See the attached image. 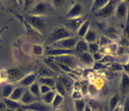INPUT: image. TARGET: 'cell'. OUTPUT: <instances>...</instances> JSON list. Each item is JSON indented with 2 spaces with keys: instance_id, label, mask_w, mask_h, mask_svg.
<instances>
[{
  "instance_id": "obj_1",
  "label": "cell",
  "mask_w": 129,
  "mask_h": 111,
  "mask_svg": "<svg viewBox=\"0 0 129 111\" xmlns=\"http://www.w3.org/2000/svg\"><path fill=\"white\" fill-rule=\"evenodd\" d=\"M71 37V33L64 28H57L50 34L48 40L50 43V44H52V43L55 42H58V41H60L62 39H64V38Z\"/></svg>"
},
{
  "instance_id": "obj_2",
  "label": "cell",
  "mask_w": 129,
  "mask_h": 111,
  "mask_svg": "<svg viewBox=\"0 0 129 111\" xmlns=\"http://www.w3.org/2000/svg\"><path fill=\"white\" fill-rule=\"evenodd\" d=\"M78 38L71 37L62 39L58 42H55L50 44L52 48H63V49H73L76 47L77 42H78Z\"/></svg>"
},
{
  "instance_id": "obj_3",
  "label": "cell",
  "mask_w": 129,
  "mask_h": 111,
  "mask_svg": "<svg viewBox=\"0 0 129 111\" xmlns=\"http://www.w3.org/2000/svg\"><path fill=\"white\" fill-rule=\"evenodd\" d=\"M51 60L55 61V63L62 64L64 65L68 66L71 69H76L77 67V62L71 55H63V56H58V57H47Z\"/></svg>"
},
{
  "instance_id": "obj_4",
  "label": "cell",
  "mask_w": 129,
  "mask_h": 111,
  "mask_svg": "<svg viewBox=\"0 0 129 111\" xmlns=\"http://www.w3.org/2000/svg\"><path fill=\"white\" fill-rule=\"evenodd\" d=\"M117 4V1H110L106 6L96 13V16L98 18H102V19H107L110 18L113 14H115L116 6Z\"/></svg>"
},
{
  "instance_id": "obj_5",
  "label": "cell",
  "mask_w": 129,
  "mask_h": 111,
  "mask_svg": "<svg viewBox=\"0 0 129 111\" xmlns=\"http://www.w3.org/2000/svg\"><path fill=\"white\" fill-rule=\"evenodd\" d=\"M115 15L117 19H127L128 15V7L126 1L117 2V4L116 6Z\"/></svg>"
},
{
  "instance_id": "obj_6",
  "label": "cell",
  "mask_w": 129,
  "mask_h": 111,
  "mask_svg": "<svg viewBox=\"0 0 129 111\" xmlns=\"http://www.w3.org/2000/svg\"><path fill=\"white\" fill-rule=\"evenodd\" d=\"M120 93L122 96H127L129 94V74L124 71L121 72Z\"/></svg>"
},
{
  "instance_id": "obj_7",
  "label": "cell",
  "mask_w": 129,
  "mask_h": 111,
  "mask_svg": "<svg viewBox=\"0 0 129 111\" xmlns=\"http://www.w3.org/2000/svg\"><path fill=\"white\" fill-rule=\"evenodd\" d=\"M28 23L31 25L33 28H36L38 30H44L45 28V21L43 18L40 16H35L30 15L27 18Z\"/></svg>"
},
{
  "instance_id": "obj_8",
  "label": "cell",
  "mask_w": 129,
  "mask_h": 111,
  "mask_svg": "<svg viewBox=\"0 0 129 111\" xmlns=\"http://www.w3.org/2000/svg\"><path fill=\"white\" fill-rule=\"evenodd\" d=\"M75 49H63V48H51L46 50V55L48 57H58L63 55H72L75 53Z\"/></svg>"
},
{
  "instance_id": "obj_9",
  "label": "cell",
  "mask_w": 129,
  "mask_h": 111,
  "mask_svg": "<svg viewBox=\"0 0 129 111\" xmlns=\"http://www.w3.org/2000/svg\"><path fill=\"white\" fill-rule=\"evenodd\" d=\"M7 78L10 81H19L24 78V73L20 69H10L7 71Z\"/></svg>"
},
{
  "instance_id": "obj_10",
  "label": "cell",
  "mask_w": 129,
  "mask_h": 111,
  "mask_svg": "<svg viewBox=\"0 0 129 111\" xmlns=\"http://www.w3.org/2000/svg\"><path fill=\"white\" fill-rule=\"evenodd\" d=\"M83 11V7L81 4L77 3L75 4L71 9H70L68 14H67V19H75V18H79L81 17V15Z\"/></svg>"
},
{
  "instance_id": "obj_11",
  "label": "cell",
  "mask_w": 129,
  "mask_h": 111,
  "mask_svg": "<svg viewBox=\"0 0 129 111\" xmlns=\"http://www.w3.org/2000/svg\"><path fill=\"white\" fill-rule=\"evenodd\" d=\"M83 22H84L83 19H82L81 17L75 18V19H67L66 22V25L67 28H70V29H71L73 31H77Z\"/></svg>"
},
{
  "instance_id": "obj_12",
  "label": "cell",
  "mask_w": 129,
  "mask_h": 111,
  "mask_svg": "<svg viewBox=\"0 0 129 111\" xmlns=\"http://www.w3.org/2000/svg\"><path fill=\"white\" fill-rule=\"evenodd\" d=\"M36 78H37V74H29L26 76H24V78L20 79L18 83H19L20 86L24 88L27 86H30L32 84L35 82Z\"/></svg>"
},
{
  "instance_id": "obj_13",
  "label": "cell",
  "mask_w": 129,
  "mask_h": 111,
  "mask_svg": "<svg viewBox=\"0 0 129 111\" xmlns=\"http://www.w3.org/2000/svg\"><path fill=\"white\" fill-rule=\"evenodd\" d=\"M24 91H25V89H24V87H21V86L15 87L14 89V91L12 92V94L9 96V99L14 100V101H17L18 102L22 98Z\"/></svg>"
},
{
  "instance_id": "obj_14",
  "label": "cell",
  "mask_w": 129,
  "mask_h": 111,
  "mask_svg": "<svg viewBox=\"0 0 129 111\" xmlns=\"http://www.w3.org/2000/svg\"><path fill=\"white\" fill-rule=\"evenodd\" d=\"M106 37L108 38L112 42H117V41H119L120 40V35L118 33L117 30L115 28H108L107 30V33H106Z\"/></svg>"
},
{
  "instance_id": "obj_15",
  "label": "cell",
  "mask_w": 129,
  "mask_h": 111,
  "mask_svg": "<svg viewBox=\"0 0 129 111\" xmlns=\"http://www.w3.org/2000/svg\"><path fill=\"white\" fill-rule=\"evenodd\" d=\"M20 102L25 105H29L36 102V98L33 96L32 94L29 90H25L22 98L20 99Z\"/></svg>"
},
{
  "instance_id": "obj_16",
  "label": "cell",
  "mask_w": 129,
  "mask_h": 111,
  "mask_svg": "<svg viewBox=\"0 0 129 111\" xmlns=\"http://www.w3.org/2000/svg\"><path fill=\"white\" fill-rule=\"evenodd\" d=\"M98 39V34L96 30L91 29V28H89V30L87 31L86 35L84 36V40L86 41L87 43H91L94 42H97Z\"/></svg>"
},
{
  "instance_id": "obj_17",
  "label": "cell",
  "mask_w": 129,
  "mask_h": 111,
  "mask_svg": "<svg viewBox=\"0 0 129 111\" xmlns=\"http://www.w3.org/2000/svg\"><path fill=\"white\" fill-rule=\"evenodd\" d=\"M46 10H47V6L45 3H38L35 4V6L34 7L33 10L31 11L32 15L35 16H40L41 14H43Z\"/></svg>"
},
{
  "instance_id": "obj_18",
  "label": "cell",
  "mask_w": 129,
  "mask_h": 111,
  "mask_svg": "<svg viewBox=\"0 0 129 111\" xmlns=\"http://www.w3.org/2000/svg\"><path fill=\"white\" fill-rule=\"evenodd\" d=\"M23 109L25 110H33V111H48V108L40 103L35 102L31 104L25 105L23 107Z\"/></svg>"
},
{
  "instance_id": "obj_19",
  "label": "cell",
  "mask_w": 129,
  "mask_h": 111,
  "mask_svg": "<svg viewBox=\"0 0 129 111\" xmlns=\"http://www.w3.org/2000/svg\"><path fill=\"white\" fill-rule=\"evenodd\" d=\"M79 58L82 62H83V64H85L86 65H87V66H93L94 65V64H95L94 59L92 58V55L91 53H89L88 52L79 53Z\"/></svg>"
},
{
  "instance_id": "obj_20",
  "label": "cell",
  "mask_w": 129,
  "mask_h": 111,
  "mask_svg": "<svg viewBox=\"0 0 129 111\" xmlns=\"http://www.w3.org/2000/svg\"><path fill=\"white\" fill-rule=\"evenodd\" d=\"M91 28V22L90 20H85L82 23V24L80 26V28L77 30V34L78 37L80 38H84V36L86 35V33H87V31L89 30V28Z\"/></svg>"
},
{
  "instance_id": "obj_21",
  "label": "cell",
  "mask_w": 129,
  "mask_h": 111,
  "mask_svg": "<svg viewBox=\"0 0 129 111\" xmlns=\"http://www.w3.org/2000/svg\"><path fill=\"white\" fill-rule=\"evenodd\" d=\"M75 51L79 53L88 52V43L84 39H79L75 47Z\"/></svg>"
},
{
  "instance_id": "obj_22",
  "label": "cell",
  "mask_w": 129,
  "mask_h": 111,
  "mask_svg": "<svg viewBox=\"0 0 129 111\" xmlns=\"http://www.w3.org/2000/svg\"><path fill=\"white\" fill-rule=\"evenodd\" d=\"M108 2H109V0H95L92 4L91 11L95 13L98 12L99 10L103 9L108 4Z\"/></svg>"
},
{
  "instance_id": "obj_23",
  "label": "cell",
  "mask_w": 129,
  "mask_h": 111,
  "mask_svg": "<svg viewBox=\"0 0 129 111\" xmlns=\"http://www.w3.org/2000/svg\"><path fill=\"white\" fill-rule=\"evenodd\" d=\"M121 102V96L119 94H115L109 100V104H108V109L109 111H112L120 104Z\"/></svg>"
},
{
  "instance_id": "obj_24",
  "label": "cell",
  "mask_w": 129,
  "mask_h": 111,
  "mask_svg": "<svg viewBox=\"0 0 129 111\" xmlns=\"http://www.w3.org/2000/svg\"><path fill=\"white\" fill-rule=\"evenodd\" d=\"M39 82L40 84L47 85V86L52 88H55V81L52 77H40L39 78Z\"/></svg>"
},
{
  "instance_id": "obj_25",
  "label": "cell",
  "mask_w": 129,
  "mask_h": 111,
  "mask_svg": "<svg viewBox=\"0 0 129 111\" xmlns=\"http://www.w3.org/2000/svg\"><path fill=\"white\" fill-rule=\"evenodd\" d=\"M14 84H5L2 89V94L5 99H9V96L11 95L12 92L14 91Z\"/></svg>"
},
{
  "instance_id": "obj_26",
  "label": "cell",
  "mask_w": 129,
  "mask_h": 111,
  "mask_svg": "<svg viewBox=\"0 0 129 111\" xmlns=\"http://www.w3.org/2000/svg\"><path fill=\"white\" fill-rule=\"evenodd\" d=\"M55 74V72L52 71L51 69L47 66H41L40 70H39V74L40 77H52Z\"/></svg>"
},
{
  "instance_id": "obj_27",
  "label": "cell",
  "mask_w": 129,
  "mask_h": 111,
  "mask_svg": "<svg viewBox=\"0 0 129 111\" xmlns=\"http://www.w3.org/2000/svg\"><path fill=\"white\" fill-rule=\"evenodd\" d=\"M4 103L6 104V106L8 109H13V110H16L21 108V104L19 103H18L17 101H14V100L10 99H5Z\"/></svg>"
},
{
  "instance_id": "obj_28",
  "label": "cell",
  "mask_w": 129,
  "mask_h": 111,
  "mask_svg": "<svg viewBox=\"0 0 129 111\" xmlns=\"http://www.w3.org/2000/svg\"><path fill=\"white\" fill-rule=\"evenodd\" d=\"M60 82L64 85V87L66 88L67 92L71 91V89L73 88L74 82H73L72 79H71L70 78H67V77H63V78H61L60 79Z\"/></svg>"
},
{
  "instance_id": "obj_29",
  "label": "cell",
  "mask_w": 129,
  "mask_h": 111,
  "mask_svg": "<svg viewBox=\"0 0 129 111\" xmlns=\"http://www.w3.org/2000/svg\"><path fill=\"white\" fill-rule=\"evenodd\" d=\"M29 91L31 93L32 95L35 98H39L40 96V84L37 82H35L29 86Z\"/></svg>"
},
{
  "instance_id": "obj_30",
  "label": "cell",
  "mask_w": 129,
  "mask_h": 111,
  "mask_svg": "<svg viewBox=\"0 0 129 111\" xmlns=\"http://www.w3.org/2000/svg\"><path fill=\"white\" fill-rule=\"evenodd\" d=\"M44 61H45L46 66L49 67V68H50L52 71H54V72H59V71H60V68H59L57 63H55V61L51 60V59H50L49 58L45 59H44Z\"/></svg>"
},
{
  "instance_id": "obj_31",
  "label": "cell",
  "mask_w": 129,
  "mask_h": 111,
  "mask_svg": "<svg viewBox=\"0 0 129 111\" xmlns=\"http://www.w3.org/2000/svg\"><path fill=\"white\" fill-rule=\"evenodd\" d=\"M55 94H56L55 91L52 89L51 91L47 93V94H44L42 96V99L44 100V102L46 103V104H51V103H52L54 98H55Z\"/></svg>"
},
{
  "instance_id": "obj_32",
  "label": "cell",
  "mask_w": 129,
  "mask_h": 111,
  "mask_svg": "<svg viewBox=\"0 0 129 111\" xmlns=\"http://www.w3.org/2000/svg\"><path fill=\"white\" fill-rule=\"evenodd\" d=\"M63 101H64V97L62 95H60L56 93L55 96L54 98L52 103H51V105H52V107L54 109H56V108H58L61 104H62Z\"/></svg>"
},
{
  "instance_id": "obj_33",
  "label": "cell",
  "mask_w": 129,
  "mask_h": 111,
  "mask_svg": "<svg viewBox=\"0 0 129 111\" xmlns=\"http://www.w3.org/2000/svg\"><path fill=\"white\" fill-rule=\"evenodd\" d=\"M74 104H75V109H76V111H84L85 107L86 105V101L83 99L74 100Z\"/></svg>"
},
{
  "instance_id": "obj_34",
  "label": "cell",
  "mask_w": 129,
  "mask_h": 111,
  "mask_svg": "<svg viewBox=\"0 0 129 111\" xmlns=\"http://www.w3.org/2000/svg\"><path fill=\"white\" fill-rule=\"evenodd\" d=\"M99 49H100L99 43L94 42V43H88V53H91V55L97 52H99Z\"/></svg>"
},
{
  "instance_id": "obj_35",
  "label": "cell",
  "mask_w": 129,
  "mask_h": 111,
  "mask_svg": "<svg viewBox=\"0 0 129 111\" xmlns=\"http://www.w3.org/2000/svg\"><path fill=\"white\" fill-rule=\"evenodd\" d=\"M55 89L56 90V92H57V94L62 95L63 97L64 96V95H66V88L64 87V85L61 84L60 81L55 82Z\"/></svg>"
},
{
  "instance_id": "obj_36",
  "label": "cell",
  "mask_w": 129,
  "mask_h": 111,
  "mask_svg": "<svg viewBox=\"0 0 129 111\" xmlns=\"http://www.w3.org/2000/svg\"><path fill=\"white\" fill-rule=\"evenodd\" d=\"M88 94L91 96H97L99 94V89L96 84H88Z\"/></svg>"
},
{
  "instance_id": "obj_37",
  "label": "cell",
  "mask_w": 129,
  "mask_h": 111,
  "mask_svg": "<svg viewBox=\"0 0 129 111\" xmlns=\"http://www.w3.org/2000/svg\"><path fill=\"white\" fill-rule=\"evenodd\" d=\"M128 48L127 47H124V46H121V45H118V48H117V50L116 52V54H117L118 57H123V56H126L128 54Z\"/></svg>"
},
{
  "instance_id": "obj_38",
  "label": "cell",
  "mask_w": 129,
  "mask_h": 111,
  "mask_svg": "<svg viewBox=\"0 0 129 111\" xmlns=\"http://www.w3.org/2000/svg\"><path fill=\"white\" fill-rule=\"evenodd\" d=\"M45 48L42 45L40 44H34L33 45V53L36 56H40L44 53Z\"/></svg>"
},
{
  "instance_id": "obj_39",
  "label": "cell",
  "mask_w": 129,
  "mask_h": 111,
  "mask_svg": "<svg viewBox=\"0 0 129 111\" xmlns=\"http://www.w3.org/2000/svg\"><path fill=\"white\" fill-rule=\"evenodd\" d=\"M88 83L86 80H84L80 83V91H81L82 95H86L88 94Z\"/></svg>"
},
{
  "instance_id": "obj_40",
  "label": "cell",
  "mask_w": 129,
  "mask_h": 111,
  "mask_svg": "<svg viewBox=\"0 0 129 111\" xmlns=\"http://www.w3.org/2000/svg\"><path fill=\"white\" fill-rule=\"evenodd\" d=\"M122 37L125 38H127V39L129 40V14L127 15V22H126V24H125V26H124V28H123Z\"/></svg>"
},
{
  "instance_id": "obj_41",
  "label": "cell",
  "mask_w": 129,
  "mask_h": 111,
  "mask_svg": "<svg viewBox=\"0 0 129 111\" xmlns=\"http://www.w3.org/2000/svg\"><path fill=\"white\" fill-rule=\"evenodd\" d=\"M109 68L113 71H120V72L123 71V65L117 63V62H112Z\"/></svg>"
},
{
  "instance_id": "obj_42",
  "label": "cell",
  "mask_w": 129,
  "mask_h": 111,
  "mask_svg": "<svg viewBox=\"0 0 129 111\" xmlns=\"http://www.w3.org/2000/svg\"><path fill=\"white\" fill-rule=\"evenodd\" d=\"M112 43H113L112 41H111L109 38H107L106 36H102V38H101L100 39V43H99V45L100 46H108L109 44H111Z\"/></svg>"
},
{
  "instance_id": "obj_43",
  "label": "cell",
  "mask_w": 129,
  "mask_h": 111,
  "mask_svg": "<svg viewBox=\"0 0 129 111\" xmlns=\"http://www.w3.org/2000/svg\"><path fill=\"white\" fill-rule=\"evenodd\" d=\"M117 48H118V44L115 42H113L111 43V44L107 46V50L109 51L111 53H116V52H117Z\"/></svg>"
},
{
  "instance_id": "obj_44",
  "label": "cell",
  "mask_w": 129,
  "mask_h": 111,
  "mask_svg": "<svg viewBox=\"0 0 129 111\" xmlns=\"http://www.w3.org/2000/svg\"><path fill=\"white\" fill-rule=\"evenodd\" d=\"M58 66H59V68H60V70H62L64 71V73H67V74H71V73H73L74 70L73 69H71V68H69L68 66H66V65H64V64H58Z\"/></svg>"
},
{
  "instance_id": "obj_45",
  "label": "cell",
  "mask_w": 129,
  "mask_h": 111,
  "mask_svg": "<svg viewBox=\"0 0 129 111\" xmlns=\"http://www.w3.org/2000/svg\"><path fill=\"white\" fill-rule=\"evenodd\" d=\"M52 89L50 87L47 86V85H44V84H40V94L44 95L45 94H47L50 91H51Z\"/></svg>"
},
{
  "instance_id": "obj_46",
  "label": "cell",
  "mask_w": 129,
  "mask_h": 111,
  "mask_svg": "<svg viewBox=\"0 0 129 111\" xmlns=\"http://www.w3.org/2000/svg\"><path fill=\"white\" fill-rule=\"evenodd\" d=\"M104 57H105V55L101 52H97L96 53H94V54H92V58H93L95 62H101Z\"/></svg>"
},
{
  "instance_id": "obj_47",
  "label": "cell",
  "mask_w": 129,
  "mask_h": 111,
  "mask_svg": "<svg viewBox=\"0 0 129 111\" xmlns=\"http://www.w3.org/2000/svg\"><path fill=\"white\" fill-rule=\"evenodd\" d=\"M106 68V64L103 63H101V62H96L94 64V65L92 66V69L94 70H98V69H102Z\"/></svg>"
},
{
  "instance_id": "obj_48",
  "label": "cell",
  "mask_w": 129,
  "mask_h": 111,
  "mask_svg": "<svg viewBox=\"0 0 129 111\" xmlns=\"http://www.w3.org/2000/svg\"><path fill=\"white\" fill-rule=\"evenodd\" d=\"M82 96H83V95L81 94V91H79V90H73V93H72V98L74 99V100L82 99Z\"/></svg>"
},
{
  "instance_id": "obj_49",
  "label": "cell",
  "mask_w": 129,
  "mask_h": 111,
  "mask_svg": "<svg viewBox=\"0 0 129 111\" xmlns=\"http://www.w3.org/2000/svg\"><path fill=\"white\" fill-rule=\"evenodd\" d=\"M52 2H53V4L57 8L61 7L63 4H64V3H66V1H63V0H54Z\"/></svg>"
},
{
  "instance_id": "obj_50",
  "label": "cell",
  "mask_w": 129,
  "mask_h": 111,
  "mask_svg": "<svg viewBox=\"0 0 129 111\" xmlns=\"http://www.w3.org/2000/svg\"><path fill=\"white\" fill-rule=\"evenodd\" d=\"M122 111H129V99L126 100L124 104H122Z\"/></svg>"
},
{
  "instance_id": "obj_51",
  "label": "cell",
  "mask_w": 129,
  "mask_h": 111,
  "mask_svg": "<svg viewBox=\"0 0 129 111\" xmlns=\"http://www.w3.org/2000/svg\"><path fill=\"white\" fill-rule=\"evenodd\" d=\"M33 4H34V1H32V0L24 1V8H25V9H27V8H29L30 5H32Z\"/></svg>"
},
{
  "instance_id": "obj_52",
  "label": "cell",
  "mask_w": 129,
  "mask_h": 111,
  "mask_svg": "<svg viewBox=\"0 0 129 111\" xmlns=\"http://www.w3.org/2000/svg\"><path fill=\"white\" fill-rule=\"evenodd\" d=\"M123 71L129 74V62L127 64H126L125 65H123Z\"/></svg>"
},
{
  "instance_id": "obj_53",
  "label": "cell",
  "mask_w": 129,
  "mask_h": 111,
  "mask_svg": "<svg viewBox=\"0 0 129 111\" xmlns=\"http://www.w3.org/2000/svg\"><path fill=\"white\" fill-rule=\"evenodd\" d=\"M7 109V106L6 104H5L4 102H0V110L1 111H4Z\"/></svg>"
},
{
  "instance_id": "obj_54",
  "label": "cell",
  "mask_w": 129,
  "mask_h": 111,
  "mask_svg": "<svg viewBox=\"0 0 129 111\" xmlns=\"http://www.w3.org/2000/svg\"><path fill=\"white\" fill-rule=\"evenodd\" d=\"M122 104H121V103H120V104H118L117 106L112 111H122Z\"/></svg>"
},
{
  "instance_id": "obj_55",
  "label": "cell",
  "mask_w": 129,
  "mask_h": 111,
  "mask_svg": "<svg viewBox=\"0 0 129 111\" xmlns=\"http://www.w3.org/2000/svg\"><path fill=\"white\" fill-rule=\"evenodd\" d=\"M84 111H93V110H92L91 107L90 106L89 104H86V107H85Z\"/></svg>"
},
{
  "instance_id": "obj_56",
  "label": "cell",
  "mask_w": 129,
  "mask_h": 111,
  "mask_svg": "<svg viewBox=\"0 0 129 111\" xmlns=\"http://www.w3.org/2000/svg\"><path fill=\"white\" fill-rule=\"evenodd\" d=\"M4 111H15V110H13V109H8V108H7V109H5V110H4Z\"/></svg>"
},
{
  "instance_id": "obj_57",
  "label": "cell",
  "mask_w": 129,
  "mask_h": 111,
  "mask_svg": "<svg viewBox=\"0 0 129 111\" xmlns=\"http://www.w3.org/2000/svg\"><path fill=\"white\" fill-rule=\"evenodd\" d=\"M127 7H128V14H129V1H127Z\"/></svg>"
},
{
  "instance_id": "obj_58",
  "label": "cell",
  "mask_w": 129,
  "mask_h": 111,
  "mask_svg": "<svg viewBox=\"0 0 129 111\" xmlns=\"http://www.w3.org/2000/svg\"><path fill=\"white\" fill-rule=\"evenodd\" d=\"M19 111H25L24 109H19Z\"/></svg>"
},
{
  "instance_id": "obj_59",
  "label": "cell",
  "mask_w": 129,
  "mask_h": 111,
  "mask_svg": "<svg viewBox=\"0 0 129 111\" xmlns=\"http://www.w3.org/2000/svg\"><path fill=\"white\" fill-rule=\"evenodd\" d=\"M54 111H61V110H59V109H57V110H54Z\"/></svg>"
},
{
  "instance_id": "obj_60",
  "label": "cell",
  "mask_w": 129,
  "mask_h": 111,
  "mask_svg": "<svg viewBox=\"0 0 129 111\" xmlns=\"http://www.w3.org/2000/svg\"><path fill=\"white\" fill-rule=\"evenodd\" d=\"M128 57H129V48H128Z\"/></svg>"
},
{
  "instance_id": "obj_61",
  "label": "cell",
  "mask_w": 129,
  "mask_h": 111,
  "mask_svg": "<svg viewBox=\"0 0 129 111\" xmlns=\"http://www.w3.org/2000/svg\"><path fill=\"white\" fill-rule=\"evenodd\" d=\"M25 110V109H24ZM25 111H33V110H25Z\"/></svg>"
}]
</instances>
